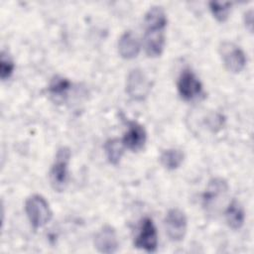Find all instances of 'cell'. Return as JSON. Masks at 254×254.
<instances>
[{"instance_id": "cell-1", "label": "cell", "mask_w": 254, "mask_h": 254, "mask_svg": "<svg viewBox=\"0 0 254 254\" xmlns=\"http://www.w3.org/2000/svg\"><path fill=\"white\" fill-rule=\"evenodd\" d=\"M71 152L68 147H61L55 157L54 163L49 172V180L51 187L55 191H63L65 190L68 181V164Z\"/></svg>"}, {"instance_id": "cell-2", "label": "cell", "mask_w": 254, "mask_h": 254, "mask_svg": "<svg viewBox=\"0 0 254 254\" xmlns=\"http://www.w3.org/2000/svg\"><path fill=\"white\" fill-rule=\"evenodd\" d=\"M25 211L34 229L46 225L53 216L52 209L47 199L38 193L30 195L25 201Z\"/></svg>"}, {"instance_id": "cell-3", "label": "cell", "mask_w": 254, "mask_h": 254, "mask_svg": "<svg viewBox=\"0 0 254 254\" xmlns=\"http://www.w3.org/2000/svg\"><path fill=\"white\" fill-rule=\"evenodd\" d=\"M218 53L225 68L232 73H239L246 64V55L236 44L223 41L218 46Z\"/></svg>"}, {"instance_id": "cell-4", "label": "cell", "mask_w": 254, "mask_h": 254, "mask_svg": "<svg viewBox=\"0 0 254 254\" xmlns=\"http://www.w3.org/2000/svg\"><path fill=\"white\" fill-rule=\"evenodd\" d=\"M126 93L133 100L143 101L151 91L152 83L141 68H133L126 78Z\"/></svg>"}, {"instance_id": "cell-5", "label": "cell", "mask_w": 254, "mask_h": 254, "mask_svg": "<svg viewBox=\"0 0 254 254\" xmlns=\"http://www.w3.org/2000/svg\"><path fill=\"white\" fill-rule=\"evenodd\" d=\"M165 28L163 25H146L143 37L145 53L150 58L160 57L165 49Z\"/></svg>"}, {"instance_id": "cell-6", "label": "cell", "mask_w": 254, "mask_h": 254, "mask_svg": "<svg viewBox=\"0 0 254 254\" xmlns=\"http://www.w3.org/2000/svg\"><path fill=\"white\" fill-rule=\"evenodd\" d=\"M164 225L166 233L172 241H182L185 238L188 229L187 215L180 208H171L166 214Z\"/></svg>"}, {"instance_id": "cell-7", "label": "cell", "mask_w": 254, "mask_h": 254, "mask_svg": "<svg viewBox=\"0 0 254 254\" xmlns=\"http://www.w3.org/2000/svg\"><path fill=\"white\" fill-rule=\"evenodd\" d=\"M177 88L185 100H192L202 92V84L195 73L190 68L184 69L177 81Z\"/></svg>"}, {"instance_id": "cell-8", "label": "cell", "mask_w": 254, "mask_h": 254, "mask_svg": "<svg viewBox=\"0 0 254 254\" xmlns=\"http://www.w3.org/2000/svg\"><path fill=\"white\" fill-rule=\"evenodd\" d=\"M134 245L136 248L147 252H155L157 250L158 232L152 218L145 217L142 220Z\"/></svg>"}, {"instance_id": "cell-9", "label": "cell", "mask_w": 254, "mask_h": 254, "mask_svg": "<svg viewBox=\"0 0 254 254\" xmlns=\"http://www.w3.org/2000/svg\"><path fill=\"white\" fill-rule=\"evenodd\" d=\"M125 148L132 152L140 151L147 141L145 128L136 121H129L126 132L121 139Z\"/></svg>"}, {"instance_id": "cell-10", "label": "cell", "mask_w": 254, "mask_h": 254, "mask_svg": "<svg viewBox=\"0 0 254 254\" xmlns=\"http://www.w3.org/2000/svg\"><path fill=\"white\" fill-rule=\"evenodd\" d=\"M94 247L100 253H115L119 247L118 236L115 229L110 225H104L94 237Z\"/></svg>"}, {"instance_id": "cell-11", "label": "cell", "mask_w": 254, "mask_h": 254, "mask_svg": "<svg viewBox=\"0 0 254 254\" xmlns=\"http://www.w3.org/2000/svg\"><path fill=\"white\" fill-rule=\"evenodd\" d=\"M228 184L222 178H213L208 182L205 191L202 195L203 206L205 208L212 207L218 201H220L221 197L223 198L228 191Z\"/></svg>"}, {"instance_id": "cell-12", "label": "cell", "mask_w": 254, "mask_h": 254, "mask_svg": "<svg viewBox=\"0 0 254 254\" xmlns=\"http://www.w3.org/2000/svg\"><path fill=\"white\" fill-rule=\"evenodd\" d=\"M117 47L119 56L125 60L135 59L141 49L140 42L132 31H126L120 36Z\"/></svg>"}, {"instance_id": "cell-13", "label": "cell", "mask_w": 254, "mask_h": 254, "mask_svg": "<svg viewBox=\"0 0 254 254\" xmlns=\"http://www.w3.org/2000/svg\"><path fill=\"white\" fill-rule=\"evenodd\" d=\"M224 217L226 224L231 229H240L245 221V211L242 204L238 200L232 199L225 208Z\"/></svg>"}, {"instance_id": "cell-14", "label": "cell", "mask_w": 254, "mask_h": 254, "mask_svg": "<svg viewBox=\"0 0 254 254\" xmlns=\"http://www.w3.org/2000/svg\"><path fill=\"white\" fill-rule=\"evenodd\" d=\"M184 159H185V154L182 150L172 148V149L164 150L160 155L159 161L165 169L169 171H173L178 169L183 164Z\"/></svg>"}, {"instance_id": "cell-15", "label": "cell", "mask_w": 254, "mask_h": 254, "mask_svg": "<svg viewBox=\"0 0 254 254\" xmlns=\"http://www.w3.org/2000/svg\"><path fill=\"white\" fill-rule=\"evenodd\" d=\"M124 145L121 139L112 138L108 139L104 144V152L107 158V161L111 165H118L124 153Z\"/></svg>"}, {"instance_id": "cell-16", "label": "cell", "mask_w": 254, "mask_h": 254, "mask_svg": "<svg viewBox=\"0 0 254 254\" xmlns=\"http://www.w3.org/2000/svg\"><path fill=\"white\" fill-rule=\"evenodd\" d=\"M70 81L61 75H56L52 78L49 85V92L55 97H63L66 94L67 90L70 88Z\"/></svg>"}, {"instance_id": "cell-17", "label": "cell", "mask_w": 254, "mask_h": 254, "mask_svg": "<svg viewBox=\"0 0 254 254\" xmlns=\"http://www.w3.org/2000/svg\"><path fill=\"white\" fill-rule=\"evenodd\" d=\"M211 14L218 22H224L227 20L229 13L231 11V2H219V1H210L208 3Z\"/></svg>"}, {"instance_id": "cell-18", "label": "cell", "mask_w": 254, "mask_h": 254, "mask_svg": "<svg viewBox=\"0 0 254 254\" xmlns=\"http://www.w3.org/2000/svg\"><path fill=\"white\" fill-rule=\"evenodd\" d=\"M15 68V64L7 52L2 51L0 54V77L2 80L9 78Z\"/></svg>"}, {"instance_id": "cell-19", "label": "cell", "mask_w": 254, "mask_h": 254, "mask_svg": "<svg viewBox=\"0 0 254 254\" xmlns=\"http://www.w3.org/2000/svg\"><path fill=\"white\" fill-rule=\"evenodd\" d=\"M244 24L246 29L252 33L253 31V10L250 9L245 12L244 14Z\"/></svg>"}]
</instances>
